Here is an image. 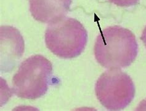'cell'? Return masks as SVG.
I'll list each match as a JSON object with an SVG mask.
<instances>
[{"mask_svg": "<svg viewBox=\"0 0 146 111\" xmlns=\"http://www.w3.org/2000/svg\"><path fill=\"white\" fill-rule=\"evenodd\" d=\"M141 40L143 41V43L145 45V47H146V26L144 28L143 32V34H142V36L141 37Z\"/></svg>", "mask_w": 146, "mask_h": 111, "instance_id": "cell-7", "label": "cell"}, {"mask_svg": "<svg viewBox=\"0 0 146 111\" xmlns=\"http://www.w3.org/2000/svg\"><path fill=\"white\" fill-rule=\"evenodd\" d=\"M137 43L134 34L120 26L104 29L95 42L94 52L98 63L105 68H126L135 60Z\"/></svg>", "mask_w": 146, "mask_h": 111, "instance_id": "cell-1", "label": "cell"}, {"mask_svg": "<svg viewBox=\"0 0 146 111\" xmlns=\"http://www.w3.org/2000/svg\"><path fill=\"white\" fill-rule=\"evenodd\" d=\"M72 0H30V11L36 20L52 24L65 17Z\"/></svg>", "mask_w": 146, "mask_h": 111, "instance_id": "cell-5", "label": "cell"}, {"mask_svg": "<svg viewBox=\"0 0 146 111\" xmlns=\"http://www.w3.org/2000/svg\"><path fill=\"white\" fill-rule=\"evenodd\" d=\"M52 76V65L41 55L30 56L23 62L13 78V89L17 97L36 99L48 90Z\"/></svg>", "mask_w": 146, "mask_h": 111, "instance_id": "cell-3", "label": "cell"}, {"mask_svg": "<svg viewBox=\"0 0 146 111\" xmlns=\"http://www.w3.org/2000/svg\"><path fill=\"white\" fill-rule=\"evenodd\" d=\"M110 3L120 7H131L139 3L140 0H109Z\"/></svg>", "mask_w": 146, "mask_h": 111, "instance_id": "cell-6", "label": "cell"}, {"mask_svg": "<svg viewBox=\"0 0 146 111\" xmlns=\"http://www.w3.org/2000/svg\"><path fill=\"white\" fill-rule=\"evenodd\" d=\"M88 41V33L76 19L64 17L49 24L45 43L53 54L60 58L72 59L82 54Z\"/></svg>", "mask_w": 146, "mask_h": 111, "instance_id": "cell-2", "label": "cell"}, {"mask_svg": "<svg viewBox=\"0 0 146 111\" xmlns=\"http://www.w3.org/2000/svg\"><path fill=\"white\" fill-rule=\"evenodd\" d=\"M95 93L106 109L120 110L131 102L136 89L129 76L120 68H112L100 76L95 85Z\"/></svg>", "mask_w": 146, "mask_h": 111, "instance_id": "cell-4", "label": "cell"}]
</instances>
